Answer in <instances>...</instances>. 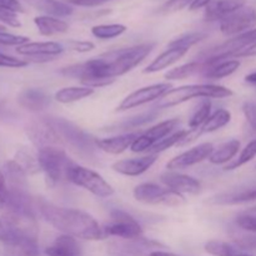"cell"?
<instances>
[{"label": "cell", "mask_w": 256, "mask_h": 256, "mask_svg": "<svg viewBox=\"0 0 256 256\" xmlns=\"http://www.w3.org/2000/svg\"><path fill=\"white\" fill-rule=\"evenodd\" d=\"M15 112L5 105V102H0V122H6V120L15 119Z\"/></svg>", "instance_id": "cell-47"}, {"label": "cell", "mask_w": 256, "mask_h": 256, "mask_svg": "<svg viewBox=\"0 0 256 256\" xmlns=\"http://www.w3.org/2000/svg\"><path fill=\"white\" fill-rule=\"evenodd\" d=\"M105 238L114 236L119 239L135 242L142 239V228L136 219L129 212L120 209H114L110 212V219L102 226Z\"/></svg>", "instance_id": "cell-7"}, {"label": "cell", "mask_w": 256, "mask_h": 256, "mask_svg": "<svg viewBox=\"0 0 256 256\" xmlns=\"http://www.w3.org/2000/svg\"><path fill=\"white\" fill-rule=\"evenodd\" d=\"M232 120V112L226 109H218L214 112H212V115L209 116V119L202 124V126L196 132H192L189 129L186 136L182 140V142L179 144V146H184V145L190 144L194 140H196L198 138L202 136L204 134H209V132H214L220 130L222 128L226 126Z\"/></svg>", "instance_id": "cell-16"}, {"label": "cell", "mask_w": 256, "mask_h": 256, "mask_svg": "<svg viewBox=\"0 0 256 256\" xmlns=\"http://www.w3.org/2000/svg\"><path fill=\"white\" fill-rule=\"evenodd\" d=\"M205 69V62L202 60L198 59L194 62H186L184 65L174 68V69L169 70L165 74V79L166 80H182L186 78L194 76V75H202V72Z\"/></svg>", "instance_id": "cell-27"}, {"label": "cell", "mask_w": 256, "mask_h": 256, "mask_svg": "<svg viewBox=\"0 0 256 256\" xmlns=\"http://www.w3.org/2000/svg\"><path fill=\"white\" fill-rule=\"evenodd\" d=\"M242 112L246 119L248 124L250 125L254 132H256V102H245L242 104Z\"/></svg>", "instance_id": "cell-42"}, {"label": "cell", "mask_w": 256, "mask_h": 256, "mask_svg": "<svg viewBox=\"0 0 256 256\" xmlns=\"http://www.w3.org/2000/svg\"><path fill=\"white\" fill-rule=\"evenodd\" d=\"M212 2V0H192V2L189 6V10L194 12V10H199L202 8H206Z\"/></svg>", "instance_id": "cell-49"}, {"label": "cell", "mask_w": 256, "mask_h": 256, "mask_svg": "<svg viewBox=\"0 0 256 256\" xmlns=\"http://www.w3.org/2000/svg\"><path fill=\"white\" fill-rule=\"evenodd\" d=\"M245 5V0H212L205 9L206 22H220L225 15L240 9Z\"/></svg>", "instance_id": "cell-21"}, {"label": "cell", "mask_w": 256, "mask_h": 256, "mask_svg": "<svg viewBox=\"0 0 256 256\" xmlns=\"http://www.w3.org/2000/svg\"><path fill=\"white\" fill-rule=\"evenodd\" d=\"M29 65V62L24 59L10 56V55L0 52V68H9V69H20Z\"/></svg>", "instance_id": "cell-39"}, {"label": "cell", "mask_w": 256, "mask_h": 256, "mask_svg": "<svg viewBox=\"0 0 256 256\" xmlns=\"http://www.w3.org/2000/svg\"><path fill=\"white\" fill-rule=\"evenodd\" d=\"M24 2L34 9L50 16H68L74 12L72 5L68 4L66 2H59V0H24Z\"/></svg>", "instance_id": "cell-22"}, {"label": "cell", "mask_w": 256, "mask_h": 256, "mask_svg": "<svg viewBox=\"0 0 256 256\" xmlns=\"http://www.w3.org/2000/svg\"><path fill=\"white\" fill-rule=\"evenodd\" d=\"M254 158H256V139L252 140V142H250L249 144L242 150V152H240V155L236 158V159H234L232 162L225 165L224 170L225 172H230V170L239 169L240 166H242V165L252 162Z\"/></svg>", "instance_id": "cell-34"}, {"label": "cell", "mask_w": 256, "mask_h": 256, "mask_svg": "<svg viewBox=\"0 0 256 256\" xmlns=\"http://www.w3.org/2000/svg\"><path fill=\"white\" fill-rule=\"evenodd\" d=\"M28 138L38 150L48 146H60L59 136L48 116H39L32 119L25 128Z\"/></svg>", "instance_id": "cell-10"}, {"label": "cell", "mask_w": 256, "mask_h": 256, "mask_svg": "<svg viewBox=\"0 0 256 256\" xmlns=\"http://www.w3.org/2000/svg\"><path fill=\"white\" fill-rule=\"evenodd\" d=\"M95 92V89L88 86H68L58 90L54 95V99L62 104H70V102H79L85 98L92 96Z\"/></svg>", "instance_id": "cell-26"}, {"label": "cell", "mask_w": 256, "mask_h": 256, "mask_svg": "<svg viewBox=\"0 0 256 256\" xmlns=\"http://www.w3.org/2000/svg\"><path fill=\"white\" fill-rule=\"evenodd\" d=\"M135 200L146 205H165V206H180L185 204L184 195H180L166 186L155 182H142L135 186L132 192Z\"/></svg>", "instance_id": "cell-8"}, {"label": "cell", "mask_w": 256, "mask_h": 256, "mask_svg": "<svg viewBox=\"0 0 256 256\" xmlns=\"http://www.w3.org/2000/svg\"><path fill=\"white\" fill-rule=\"evenodd\" d=\"M159 155L145 154L140 158H130V159L118 160L112 165L115 172L124 176H140L150 169L156 162Z\"/></svg>", "instance_id": "cell-15"}, {"label": "cell", "mask_w": 256, "mask_h": 256, "mask_svg": "<svg viewBox=\"0 0 256 256\" xmlns=\"http://www.w3.org/2000/svg\"><path fill=\"white\" fill-rule=\"evenodd\" d=\"M59 136L62 148H66L76 156L85 162H94L98 159L95 138H92L86 132L74 122L64 118L48 116Z\"/></svg>", "instance_id": "cell-2"}, {"label": "cell", "mask_w": 256, "mask_h": 256, "mask_svg": "<svg viewBox=\"0 0 256 256\" xmlns=\"http://www.w3.org/2000/svg\"><path fill=\"white\" fill-rule=\"evenodd\" d=\"M16 235H18L16 232H14L9 226H8V224L5 222L4 218L0 215V242L8 246V245L12 244V242H14V239L16 238Z\"/></svg>", "instance_id": "cell-43"}, {"label": "cell", "mask_w": 256, "mask_h": 256, "mask_svg": "<svg viewBox=\"0 0 256 256\" xmlns=\"http://www.w3.org/2000/svg\"><path fill=\"white\" fill-rule=\"evenodd\" d=\"M45 254L48 256H82V249L78 239L62 234L45 249Z\"/></svg>", "instance_id": "cell-20"}, {"label": "cell", "mask_w": 256, "mask_h": 256, "mask_svg": "<svg viewBox=\"0 0 256 256\" xmlns=\"http://www.w3.org/2000/svg\"><path fill=\"white\" fill-rule=\"evenodd\" d=\"M220 32L228 36H238L240 34L255 29L256 10L254 8L244 5L240 9L225 15L219 22Z\"/></svg>", "instance_id": "cell-9"}, {"label": "cell", "mask_w": 256, "mask_h": 256, "mask_svg": "<svg viewBox=\"0 0 256 256\" xmlns=\"http://www.w3.org/2000/svg\"><path fill=\"white\" fill-rule=\"evenodd\" d=\"M160 182L168 189L178 192L180 195H198L202 190V184L199 180L190 175L182 174L174 170H166L160 175Z\"/></svg>", "instance_id": "cell-14"}, {"label": "cell", "mask_w": 256, "mask_h": 256, "mask_svg": "<svg viewBox=\"0 0 256 256\" xmlns=\"http://www.w3.org/2000/svg\"><path fill=\"white\" fill-rule=\"evenodd\" d=\"M155 42H144L130 48L112 50L100 55L105 62V76L116 79L136 68L154 50Z\"/></svg>", "instance_id": "cell-4"}, {"label": "cell", "mask_w": 256, "mask_h": 256, "mask_svg": "<svg viewBox=\"0 0 256 256\" xmlns=\"http://www.w3.org/2000/svg\"><path fill=\"white\" fill-rule=\"evenodd\" d=\"M245 82H249V84L256 85V72H250V74H248L246 76H245Z\"/></svg>", "instance_id": "cell-51"}, {"label": "cell", "mask_w": 256, "mask_h": 256, "mask_svg": "<svg viewBox=\"0 0 256 256\" xmlns=\"http://www.w3.org/2000/svg\"><path fill=\"white\" fill-rule=\"evenodd\" d=\"M38 162L40 170L45 175V182L48 188L58 186L62 182H68V172L75 164L64 148L48 146L38 150Z\"/></svg>", "instance_id": "cell-5"}, {"label": "cell", "mask_w": 256, "mask_h": 256, "mask_svg": "<svg viewBox=\"0 0 256 256\" xmlns=\"http://www.w3.org/2000/svg\"><path fill=\"white\" fill-rule=\"evenodd\" d=\"M236 224L239 225L242 229L248 230V232H256V212H246L240 216H238Z\"/></svg>", "instance_id": "cell-41"}, {"label": "cell", "mask_w": 256, "mask_h": 256, "mask_svg": "<svg viewBox=\"0 0 256 256\" xmlns=\"http://www.w3.org/2000/svg\"><path fill=\"white\" fill-rule=\"evenodd\" d=\"M206 38L205 32H188V34L182 35V36L176 38L172 42H169V46H178V48H184V49L189 50L190 48H192L194 45H196L198 42H202V40Z\"/></svg>", "instance_id": "cell-36"}, {"label": "cell", "mask_w": 256, "mask_h": 256, "mask_svg": "<svg viewBox=\"0 0 256 256\" xmlns=\"http://www.w3.org/2000/svg\"><path fill=\"white\" fill-rule=\"evenodd\" d=\"M232 94L234 92L228 88L212 84V82L184 85V86L172 88V90H169L162 99L158 100L152 109H168V108L176 106L192 99H225V98L232 96Z\"/></svg>", "instance_id": "cell-3"}, {"label": "cell", "mask_w": 256, "mask_h": 256, "mask_svg": "<svg viewBox=\"0 0 256 256\" xmlns=\"http://www.w3.org/2000/svg\"><path fill=\"white\" fill-rule=\"evenodd\" d=\"M204 249L212 256H240L242 254L239 248L222 240H210L205 244Z\"/></svg>", "instance_id": "cell-30"}, {"label": "cell", "mask_w": 256, "mask_h": 256, "mask_svg": "<svg viewBox=\"0 0 256 256\" xmlns=\"http://www.w3.org/2000/svg\"><path fill=\"white\" fill-rule=\"evenodd\" d=\"M240 146H242V144L236 139L224 142V144L215 148L212 154L210 155L209 162L212 165H228L235 159V156L239 152Z\"/></svg>", "instance_id": "cell-25"}, {"label": "cell", "mask_w": 256, "mask_h": 256, "mask_svg": "<svg viewBox=\"0 0 256 256\" xmlns=\"http://www.w3.org/2000/svg\"><path fill=\"white\" fill-rule=\"evenodd\" d=\"M68 182L76 186L82 188L86 192H92V195L98 198H110L114 195L115 190L104 178L92 169H88L85 166L74 164L70 168L68 172Z\"/></svg>", "instance_id": "cell-6"}, {"label": "cell", "mask_w": 256, "mask_h": 256, "mask_svg": "<svg viewBox=\"0 0 256 256\" xmlns=\"http://www.w3.org/2000/svg\"><path fill=\"white\" fill-rule=\"evenodd\" d=\"M14 160L22 168V169H24V172H26L28 175L35 174V172H40L38 156L34 158L30 152L20 150V152H18L16 156L14 158Z\"/></svg>", "instance_id": "cell-35"}, {"label": "cell", "mask_w": 256, "mask_h": 256, "mask_svg": "<svg viewBox=\"0 0 256 256\" xmlns=\"http://www.w3.org/2000/svg\"><path fill=\"white\" fill-rule=\"evenodd\" d=\"M38 30L44 36H52V35L64 34L69 30V24L60 18L50 16V15H40L34 19Z\"/></svg>", "instance_id": "cell-24"}, {"label": "cell", "mask_w": 256, "mask_h": 256, "mask_svg": "<svg viewBox=\"0 0 256 256\" xmlns=\"http://www.w3.org/2000/svg\"><path fill=\"white\" fill-rule=\"evenodd\" d=\"M240 256H252V255H249V254H245V252H242V254Z\"/></svg>", "instance_id": "cell-52"}, {"label": "cell", "mask_w": 256, "mask_h": 256, "mask_svg": "<svg viewBox=\"0 0 256 256\" xmlns=\"http://www.w3.org/2000/svg\"><path fill=\"white\" fill-rule=\"evenodd\" d=\"M249 56H256V42L252 44L250 46L245 48L242 52H238L234 56V59H240V58H249Z\"/></svg>", "instance_id": "cell-48"}, {"label": "cell", "mask_w": 256, "mask_h": 256, "mask_svg": "<svg viewBox=\"0 0 256 256\" xmlns=\"http://www.w3.org/2000/svg\"><path fill=\"white\" fill-rule=\"evenodd\" d=\"M188 52H189V50L184 49V48L168 46V49L165 50V52H162L159 56L155 58V59L142 70V72H145V74H152V72H162V70L164 69H168V68L172 66V64L179 62L182 56H185Z\"/></svg>", "instance_id": "cell-19"}, {"label": "cell", "mask_w": 256, "mask_h": 256, "mask_svg": "<svg viewBox=\"0 0 256 256\" xmlns=\"http://www.w3.org/2000/svg\"><path fill=\"white\" fill-rule=\"evenodd\" d=\"M214 149L215 148L212 142H202V144L196 145V146L179 154L178 156L172 158L166 164V169L179 172V170H184L200 164L204 160H209Z\"/></svg>", "instance_id": "cell-13"}, {"label": "cell", "mask_w": 256, "mask_h": 256, "mask_svg": "<svg viewBox=\"0 0 256 256\" xmlns=\"http://www.w3.org/2000/svg\"><path fill=\"white\" fill-rule=\"evenodd\" d=\"M0 10L4 12H24L22 2L19 0H0Z\"/></svg>", "instance_id": "cell-44"}, {"label": "cell", "mask_w": 256, "mask_h": 256, "mask_svg": "<svg viewBox=\"0 0 256 256\" xmlns=\"http://www.w3.org/2000/svg\"><path fill=\"white\" fill-rule=\"evenodd\" d=\"M158 118V110L152 109L146 112H142L136 116H132L129 119L122 120V122H118L110 126L109 130H120V132H126V130H135L138 128L142 126V125L148 124V122H152Z\"/></svg>", "instance_id": "cell-29"}, {"label": "cell", "mask_w": 256, "mask_h": 256, "mask_svg": "<svg viewBox=\"0 0 256 256\" xmlns=\"http://www.w3.org/2000/svg\"><path fill=\"white\" fill-rule=\"evenodd\" d=\"M172 89V85L170 82H159V84L140 88L128 95L125 99H122L119 106L116 108V112H125V110L134 109V108L142 106V105L149 104V102H158Z\"/></svg>", "instance_id": "cell-11"}, {"label": "cell", "mask_w": 256, "mask_h": 256, "mask_svg": "<svg viewBox=\"0 0 256 256\" xmlns=\"http://www.w3.org/2000/svg\"><path fill=\"white\" fill-rule=\"evenodd\" d=\"M2 25H0V30H2Z\"/></svg>", "instance_id": "cell-53"}, {"label": "cell", "mask_w": 256, "mask_h": 256, "mask_svg": "<svg viewBox=\"0 0 256 256\" xmlns=\"http://www.w3.org/2000/svg\"><path fill=\"white\" fill-rule=\"evenodd\" d=\"M140 135V132H125L122 135H115L112 138H104V139H95V145L99 150L112 155H119L124 152L126 149H130L134 140Z\"/></svg>", "instance_id": "cell-18"}, {"label": "cell", "mask_w": 256, "mask_h": 256, "mask_svg": "<svg viewBox=\"0 0 256 256\" xmlns=\"http://www.w3.org/2000/svg\"><path fill=\"white\" fill-rule=\"evenodd\" d=\"M189 130H178V132H172V135H169L168 138L165 139L160 140L159 142L154 145L146 154H155V155H159L160 152H165V150L170 149V148L175 146V145H179L182 142V140L184 139L185 136L188 135Z\"/></svg>", "instance_id": "cell-33"}, {"label": "cell", "mask_w": 256, "mask_h": 256, "mask_svg": "<svg viewBox=\"0 0 256 256\" xmlns=\"http://www.w3.org/2000/svg\"><path fill=\"white\" fill-rule=\"evenodd\" d=\"M112 2V0H66L68 4L75 5V6H84V8H94L99 5L105 4V2Z\"/></svg>", "instance_id": "cell-46"}, {"label": "cell", "mask_w": 256, "mask_h": 256, "mask_svg": "<svg viewBox=\"0 0 256 256\" xmlns=\"http://www.w3.org/2000/svg\"><path fill=\"white\" fill-rule=\"evenodd\" d=\"M240 66V62L238 59H228L224 62H216L212 65L205 64L204 72H202L200 76L208 80H220L224 78L230 76L234 74Z\"/></svg>", "instance_id": "cell-23"}, {"label": "cell", "mask_w": 256, "mask_h": 256, "mask_svg": "<svg viewBox=\"0 0 256 256\" xmlns=\"http://www.w3.org/2000/svg\"><path fill=\"white\" fill-rule=\"evenodd\" d=\"M212 115V102L209 99H202L199 106L194 109L192 116L189 118V128L192 132H196L202 126L205 122Z\"/></svg>", "instance_id": "cell-31"}, {"label": "cell", "mask_w": 256, "mask_h": 256, "mask_svg": "<svg viewBox=\"0 0 256 256\" xmlns=\"http://www.w3.org/2000/svg\"><path fill=\"white\" fill-rule=\"evenodd\" d=\"M35 205L45 222L62 234L90 242L105 239L102 226H100L99 222L89 212L80 209L59 206L42 198H38Z\"/></svg>", "instance_id": "cell-1"}, {"label": "cell", "mask_w": 256, "mask_h": 256, "mask_svg": "<svg viewBox=\"0 0 256 256\" xmlns=\"http://www.w3.org/2000/svg\"><path fill=\"white\" fill-rule=\"evenodd\" d=\"M64 50V45L56 42H29L16 48L18 54L29 58L34 62H52Z\"/></svg>", "instance_id": "cell-12"}, {"label": "cell", "mask_w": 256, "mask_h": 256, "mask_svg": "<svg viewBox=\"0 0 256 256\" xmlns=\"http://www.w3.org/2000/svg\"><path fill=\"white\" fill-rule=\"evenodd\" d=\"M126 32L124 24H102L92 28V34L100 40H110L120 36Z\"/></svg>", "instance_id": "cell-32"}, {"label": "cell", "mask_w": 256, "mask_h": 256, "mask_svg": "<svg viewBox=\"0 0 256 256\" xmlns=\"http://www.w3.org/2000/svg\"><path fill=\"white\" fill-rule=\"evenodd\" d=\"M64 48H68L69 50L78 52H92V49H95V44L92 42H88V40H69V42H65Z\"/></svg>", "instance_id": "cell-40"}, {"label": "cell", "mask_w": 256, "mask_h": 256, "mask_svg": "<svg viewBox=\"0 0 256 256\" xmlns=\"http://www.w3.org/2000/svg\"><path fill=\"white\" fill-rule=\"evenodd\" d=\"M29 38L22 36V35H15L12 32H6L0 30V45H6V46H22V45L29 42Z\"/></svg>", "instance_id": "cell-37"}, {"label": "cell", "mask_w": 256, "mask_h": 256, "mask_svg": "<svg viewBox=\"0 0 256 256\" xmlns=\"http://www.w3.org/2000/svg\"><path fill=\"white\" fill-rule=\"evenodd\" d=\"M149 256H184V255L174 254V252H162V250H155V252H150Z\"/></svg>", "instance_id": "cell-50"}, {"label": "cell", "mask_w": 256, "mask_h": 256, "mask_svg": "<svg viewBox=\"0 0 256 256\" xmlns=\"http://www.w3.org/2000/svg\"><path fill=\"white\" fill-rule=\"evenodd\" d=\"M10 256H14V255H10Z\"/></svg>", "instance_id": "cell-54"}, {"label": "cell", "mask_w": 256, "mask_h": 256, "mask_svg": "<svg viewBox=\"0 0 256 256\" xmlns=\"http://www.w3.org/2000/svg\"><path fill=\"white\" fill-rule=\"evenodd\" d=\"M18 104L28 112H44L50 105V96L44 90L38 88H28L19 92Z\"/></svg>", "instance_id": "cell-17"}, {"label": "cell", "mask_w": 256, "mask_h": 256, "mask_svg": "<svg viewBox=\"0 0 256 256\" xmlns=\"http://www.w3.org/2000/svg\"><path fill=\"white\" fill-rule=\"evenodd\" d=\"M180 125V120L179 119H169L165 120V122H159V124L154 125V126L149 128L146 132H144V135H146L154 145L156 142H159L160 140L165 139L169 135H172V132H178V128Z\"/></svg>", "instance_id": "cell-28"}, {"label": "cell", "mask_w": 256, "mask_h": 256, "mask_svg": "<svg viewBox=\"0 0 256 256\" xmlns=\"http://www.w3.org/2000/svg\"><path fill=\"white\" fill-rule=\"evenodd\" d=\"M192 2V0H168L165 4L162 5L159 12L162 15L174 14V12L185 9V8H189Z\"/></svg>", "instance_id": "cell-38"}, {"label": "cell", "mask_w": 256, "mask_h": 256, "mask_svg": "<svg viewBox=\"0 0 256 256\" xmlns=\"http://www.w3.org/2000/svg\"><path fill=\"white\" fill-rule=\"evenodd\" d=\"M8 196H9V186H8L6 178H5V175L0 170V212L6 205Z\"/></svg>", "instance_id": "cell-45"}]
</instances>
